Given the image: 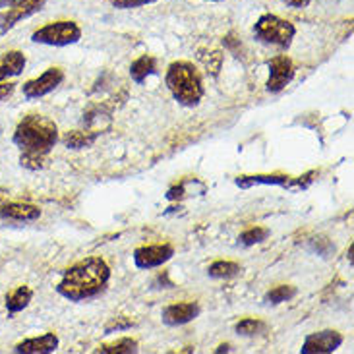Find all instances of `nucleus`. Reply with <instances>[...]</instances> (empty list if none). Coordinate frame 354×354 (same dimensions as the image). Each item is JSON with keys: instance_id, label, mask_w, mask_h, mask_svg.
I'll list each match as a JSON object with an SVG mask.
<instances>
[{"instance_id": "1", "label": "nucleus", "mask_w": 354, "mask_h": 354, "mask_svg": "<svg viewBox=\"0 0 354 354\" xmlns=\"http://www.w3.org/2000/svg\"><path fill=\"white\" fill-rule=\"evenodd\" d=\"M12 142L18 147L19 165L28 171H41L48 163V153L58 142L57 124L43 115L24 116L14 130Z\"/></svg>"}, {"instance_id": "2", "label": "nucleus", "mask_w": 354, "mask_h": 354, "mask_svg": "<svg viewBox=\"0 0 354 354\" xmlns=\"http://www.w3.org/2000/svg\"><path fill=\"white\" fill-rule=\"evenodd\" d=\"M111 281V268L103 258L82 259L62 273L57 292L70 302H84L99 297Z\"/></svg>"}, {"instance_id": "3", "label": "nucleus", "mask_w": 354, "mask_h": 354, "mask_svg": "<svg viewBox=\"0 0 354 354\" xmlns=\"http://www.w3.org/2000/svg\"><path fill=\"white\" fill-rule=\"evenodd\" d=\"M165 82L174 99L184 106H196L205 93L203 80H201L198 68L186 60L173 62L167 68Z\"/></svg>"}, {"instance_id": "4", "label": "nucleus", "mask_w": 354, "mask_h": 354, "mask_svg": "<svg viewBox=\"0 0 354 354\" xmlns=\"http://www.w3.org/2000/svg\"><path fill=\"white\" fill-rule=\"evenodd\" d=\"M254 35L266 45L288 48L295 35H297V28L290 21L279 18L275 14H263V16H259L256 26H254Z\"/></svg>"}, {"instance_id": "5", "label": "nucleus", "mask_w": 354, "mask_h": 354, "mask_svg": "<svg viewBox=\"0 0 354 354\" xmlns=\"http://www.w3.org/2000/svg\"><path fill=\"white\" fill-rule=\"evenodd\" d=\"M82 39V29L76 21H53L47 24L43 28H39L37 31H33L31 41L39 43V45H48V47H68L74 45Z\"/></svg>"}, {"instance_id": "6", "label": "nucleus", "mask_w": 354, "mask_h": 354, "mask_svg": "<svg viewBox=\"0 0 354 354\" xmlns=\"http://www.w3.org/2000/svg\"><path fill=\"white\" fill-rule=\"evenodd\" d=\"M47 0H12L6 10L0 12V33H8L10 29L21 19L31 18L45 8Z\"/></svg>"}, {"instance_id": "7", "label": "nucleus", "mask_w": 354, "mask_h": 354, "mask_svg": "<svg viewBox=\"0 0 354 354\" xmlns=\"http://www.w3.org/2000/svg\"><path fill=\"white\" fill-rule=\"evenodd\" d=\"M64 82V72L60 68H48L35 80H29L21 86V93L26 99H41L55 91Z\"/></svg>"}, {"instance_id": "8", "label": "nucleus", "mask_w": 354, "mask_h": 354, "mask_svg": "<svg viewBox=\"0 0 354 354\" xmlns=\"http://www.w3.org/2000/svg\"><path fill=\"white\" fill-rule=\"evenodd\" d=\"M268 68L269 77L268 84H266V89H268L269 93H279V91H283V89L295 80V64H292V60L288 57H285V55L271 58L268 62Z\"/></svg>"}, {"instance_id": "9", "label": "nucleus", "mask_w": 354, "mask_h": 354, "mask_svg": "<svg viewBox=\"0 0 354 354\" xmlns=\"http://www.w3.org/2000/svg\"><path fill=\"white\" fill-rule=\"evenodd\" d=\"M174 256V248L171 244H149L134 250V263L138 269L161 268Z\"/></svg>"}, {"instance_id": "10", "label": "nucleus", "mask_w": 354, "mask_h": 354, "mask_svg": "<svg viewBox=\"0 0 354 354\" xmlns=\"http://www.w3.org/2000/svg\"><path fill=\"white\" fill-rule=\"evenodd\" d=\"M343 345V335L333 329H326L319 333H312L306 337L304 345L300 348L302 354H327L335 353L339 346Z\"/></svg>"}, {"instance_id": "11", "label": "nucleus", "mask_w": 354, "mask_h": 354, "mask_svg": "<svg viewBox=\"0 0 354 354\" xmlns=\"http://www.w3.org/2000/svg\"><path fill=\"white\" fill-rule=\"evenodd\" d=\"M201 308L198 302H180V304H171L163 310L161 319L165 326L169 327H180L194 322L200 316Z\"/></svg>"}, {"instance_id": "12", "label": "nucleus", "mask_w": 354, "mask_h": 354, "mask_svg": "<svg viewBox=\"0 0 354 354\" xmlns=\"http://www.w3.org/2000/svg\"><path fill=\"white\" fill-rule=\"evenodd\" d=\"M58 348V337L55 333H45L41 337H31L14 346V353L18 354H48Z\"/></svg>"}, {"instance_id": "13", "label": "nucleus", "mask_w": 354, "mask_h": 354, "mask_svg": "<svg viewBox=\"0 0 354 354\" xmlns=\"http://www.w3.org/2000/svg\"><path fill=\"white\" fill-rule=\"evenodd\" d=\"M26 55L19 50H8L0 57V82L8 80V77L19 76L26 70Z\"/></svg>"}, {"instance_id": "14", "label": "nucleus", "mask_w": 354, "mask_h": 354, "mask_svg": "<svg viewBox=\"0 0 354 354\" xmlns=\"http://www.w3.org/2000/svg\"><path fill=\"white\" fill-rule=\"evenodd\" d=\"M290 176L287 174H254V176H239L236 178V186L242 188V190H248L252 186H283V188H288L290 184Z\"/></svg>"}, {"instance_id": "15", "label": "nucleus", "mask_w": 354, "mask_h": 354, "mask_svg": "<svg viewBox=\"0 0 354 354\" xmlns=\"http://www.w3.org/2000/svg\"><path fill=\"white\" fill-rule=\"evenodd\" d=\"M0 215L14 221H37L41 217V209H39L37 205H31V203H18V201H14V203L2 205Z\"/></svg>"}, {"instance_id": "16", "label": "nucleus", "mask_w": 354, "mask_h": 354, "mask_svg": "<svg viewBox=\"0 0 354 354\" xmlns=\"http://www.w3.org/2000/svg\"><path fill=\"white\" fill-rule=\"evenodd\" d=\"M99 132H86V130H72L62 136V144L68 149H86L95 144Z\"/></svg>"}, {"instance_id": "17", "label": "nucleus", "mask_w": 354, "mask_h": 354, "mask_svg": "<svg viewBox=\"0 0 354 354\" xmlns=\"http://www.w3.org/2000/svg\"><path fill=\"white\" fill-rule=\"evenodd\" d=\"M33 298V290L28 285H21L16 290H12L10 295H6V310L8 314H18L21 310H26L29 306Z\"/></svg>"}, {"instance_id": "18", "label": "nucleus", "mask_w": 354, "mask_h": 354, "mask_svg": "<svg viewBox=\"0 0 354 354\" xmlns=\"http://www.w3.org/2000/svg\"><path fill=\"white\" fill-rule=\"evenodd\" d=\"M155 70H157V62H155L153 57H140L136 62H132V66H130V76L134 80L136 84H144L147 77L155 74Z\"/></svg>"}, {"instance_id": "19", "label": "nucleus", "mask_w": 354, "mask_h": 354, "mask_svg": "<svg viewBox=\"0 0 354 354\" xmlns=\"http://www.w3.org/2000/svg\"><path fill=\"white\" fill-rule=\"evenodd\" d=\"M101 354H132L138 353V341L132 337H122L120 341L111 343V345H101L97 348Z\"/></svg>"}, {"instance_id": "20", "label": "nucleus", "mask_w": 354, "mask_h": 354, "mask_svg": "<svg viewBox=\"0 0 354 354\" xmlns=\"http://www.w3.org/2000/svg\"><path fill=\"white\" fill-rule=\"evenodd\" d=\"M240 271H242V268L234 261H215L207 269V275L211 279H230L236 277Z\"/></svg>"}, {"instance_id": "21", "label": "nucleus", "mask_w": 354, "mask_h": 354, "mask_svg": "<svg viewBox=\"0 0 354 354\" xmlns=\"http://www.w3.org/2000/svg\"><path fill=\"white\" fill-rule=\"evenodd\" d=\"M266 329H268V326L263 322H259V319H254V317H246V319H242V322L236 324V333L244 337L259 335Z\"/></svg>"}, {"instance_id": "22", "label": "nucleus", "mask_w": 354, "mask_h": 354, "mask_svg": "<svg viewBox=\"0 0 354 354\" xmlns=\"http://www.w3.org/2000/svg\"><path fill=\"white\" fill-rule=\"evenodd\" d=\"M297 295V288L290 287V285H281V287H275L269 290L266 295V302L269 304H281V302H287L290 298Z\"/></svg>"}, {"instance_id": "23", "label": "nucleus", "mask_w": 354, "mask_h": 354, "mask_svg": "<svg viewBox=\"0 0 354 354\" xmlns=\"http://www.w3.org/2000/svg\"><path fill=\"white\" fill-rule=\"evenodd\" d=\"M269 236V230L263 229V227H254V229L244 230L239 236V242L242 246H254V244H259Z\"/></svg>"}, {"instance_id": "24", "label": "nucleus", "mask_w": 354, "mask_h": 354, "mask_svg": "<svg viewBox=\"0 0 354 354\" xmlns=\"http://www.w3.org/2000/svg\"><path fill=\"white\" fill-rule=\"evenodd\" d=\"M200 60L205 64V66L209 68L211 74L213 76H217L221 70V64H223V55H221L219 50H207V53H201L200 50Z\"/></svg>"}, {"instance_id": "25", "label": "nucleus", "mask_w": 354, "mask_h": 354, "mask_svg": "<svg viewBox=\"0 0 354 354\" xmlns=\"http://www.w3.org/2000/svg\"><path fill=\"white\" fill-rule=\"evenodd\" d=\"M155 0H111V4L118 10H132L140 8V6H147L153 4Z\"/></svg>"}, {"instance_id": "26", "label": "nucleus", "mask_w": 354, "mask_h": 354, "mask_svg": "<svg viewBox=\"0 0 354 354\" xmlns=\"http://www.w3.org/2000/svg\"><path fill=\"white\" fill-rule=\"evenodd\" d=\"M134 326L130 319H126V317H116L115 322H111L109 326L105 327L106 333H113V331H124V329H130V327Z\"/></svg>"}, {"instance_id": "27", "label": "nucleus", "mask_w": 354, "mask_h": 354, "mask_svg": "<svg viewBox=\"0 0 354 354\" xmlns=\"http://www.w3.org/2000/svg\"><path fill=\"white\" fill-rule=\"evenodd\" d=\"M14 89H16V84H12V82H0V101H4V99H8L12 93H14Z\"/></svg>"}, {"instance_id": "28", "label": "nucleus", "mask_w": 354, "mask_h": 354, "mask_svg": "<svg viewBox=\"0 0 354 354\" xmlns=\"http://www.w3.org/2000/svg\"><path fill=\"white\" fill-rule=\"evenodd\" d=\"M182 196H184V186H174V188H171L169 194H167L169 200H180Z\"/></svg>"}, {"instance_id": "29", "label": "nucleus", "mask_w": 354, "mask_h": 354, "mask_svg": "<svg viewBox=\"0 0 354 354\" xmlns=\"http://www.w3.org/2000/svg\"><path fill=\"white\" fill-rule=\"evenodd\" d=\"M283 2H285L287 6H290V8H306L312 0H283Z\"/></svg>"}, {"instance_id": "30", "label": "nucleus", "mask_w": 354, "mask_h": 354, "mask_svg": "<svg viewBox=\"0 0 354 354\" xmlns=\"http://www.w3.org/2000/svg\"><path fill=\"white\" fill-rule=\"evenodd\" d=\"M230 346L229 345H221L219 348H217V353H227V351H229Z\"/></svg>"}, {"instance_id": "31", "label": "nucleus", "mask_w": 354, "mask_h": 354, "mask_svg": "<svg viewBox=\"0 0 354 354\" xmlns=\"http://www.w3.org/2000/svg\"><path fill=\"white\" fill-rule=\"evenodd\" d=\"M10 2H12V0H0V8H6Z\"/></svg>"}, {"instance_id": "32", "label": "nucleus", "mask_w": 354, "mask_h": 354, "mask_svg": "<svg viewBox=\"0 0 354 354\" xmlns=\"http://www.w3.org/2000/svg\"><path fill=\"white\" fill-rule=\"evenodd\" d=\"M209 2H223V0H209Z\"/></svg>"}]
</instances>
